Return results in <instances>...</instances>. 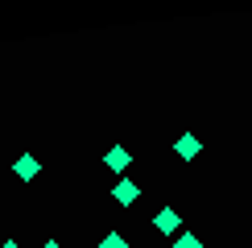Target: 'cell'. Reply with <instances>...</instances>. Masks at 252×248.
Segmentation results:
<instances>
[{"label": "cell", "mask_w": 252, "mask_h": 248, "mask_svg": "<svg viewBox=\"0 0 252 248\" xmlns=\"http://www.w3.org/2000/svg\"><path fill=\"white\" fill-rule=\"evenodd\" d=\"M13 174H17V178H37V174H41V165H37V157H29V153H25V157H17V165H13Z\"/></svg>", "instance_id": "4"}, {"label": "cell", "mask_w": 252, "mask_h": 248, "mask_svg": "<svg viewBox=\"0 0 252 248\" xmlns=\"http://www.w3.org/2000/svg\"><path fill=\"white\" fill-rule=\"evenodd\" d=\"M174 149H178V157H186V161H190V157H198L203 141H198L194 132H186V137H178V145H174Z\"/></svg>", "instance_id": "3"}, {"label": "cell", "mask_w": 252, "mask_h": 248, "mask_svg": "<svg viewBox=\"0 0 252 248\" xmlns=\"http://www.w3.org/2000/svg\"><path fill=\"white\" fill-rule=\"evenodd\" d=\"M41 248H62V244H58V240H46V244H41Z\"/></svg>", "instance_id": "9"}, {"label": "cell", "mask_w": 252, "mask_h": 248, "mask_svg": "<svg viewBox=\"0 0 252 248\" xmlns=\"http://www.w3.org/2000/svg\"><path fill=\"white\" fill-rule=\"evenodd\" d=\"M0 248H21V244H17V240H4V244H0Z\"/></svg>", "instance_id": "8"}, {"label": "cell", "mask_w": 252, "mask_h": 248, "mask_svg": "<svg viewBox=\"0 0 252 248\" xmlns=\"http://www.w3.org/2000/svg\"><path fill=\"white\" fill-rule=\"evenodd\" d=\"M99 248H128V240H124L120 232H108V236L99 240Z\"/></svg>", "instance_id": "6"}, {"label": "cell", "mask_w": 252, "mask_h": 248, "mask_svg": "<svg viewBox=\"0 0 252 248\" xmlns=\"http://www.w3.org/2000/svg\"><path fill=\"white\" fill-rule=\"evenodd\" d=\"M128 165H132V153H128V149H120V145H116V149L108 153V170L124 174V170H128Z\"/></svg>", "instance_id": "5"}, {"label": "cell", "mask_w": 252, "mask_h": 248, "mask_svg": "<svg viewBox=\"0 0 252 248\" xmlns=\"http://www.w3.org/2000/svg\"><path fill=\"white\" fill-rule=\"evenodd\" d=\"M174 248H203V240H198V236H190V232H182L174 240Z\"/></svg>", "instance_id": "7"}, {"label": "cell", "mask_w": 252, "mask_h": 248, "mask_svg": "<svg viewBox=\"0 0 252 248\" xmlns=\"http://www.w3.org/2000/svg\"><path fill=\"white\" fill-rule=\"evenodd\" d=\"M112 199L128 207V203H136V199H141V186H136V182H128V178H120L116 186H112Z\"/></svg>", "instance_id": "1"}, {"label": "cell", "mask_w": 252, "mask_h": 248, "mask_svg": "<svg viewBox=\"0 0 252 248\" xmlns=\"http://www.w3.org/2000/svg\"><path fill=\"white\" fill-rule=\"evenodd\" d=\"M178 223H182V219H178L174 207H161V211L153 215V227H157V232H178Z\"/></svg>", "instance_id": "2"}]
</instances>
